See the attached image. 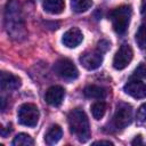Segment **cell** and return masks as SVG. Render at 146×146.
<instances>
[{
    "label": "cell",
    "instance_id": "obj_1",
    "mask_svg": "<svg viewBox=\"0 0 146 146\" xmlns=\"http://www.w3.org/2000/svg\"><path fill=\"white\" fill-rule=\"evenodd\" d=\"M5 27L10 38L19 40L25 35V24L17 0H8L5 9Z\"/></svg>",
    "mask_w": 146,
    "mask_h": 146
},
{
    "label": "cell",
    "instance_id": "obj_2",
    "mask_svg": "<svg viewBox=\"0 0 146 146\" xmlns=\"http://www.w3.org/2000/svg\"><path fill=\"white\" fill-rule=\"evenodd\" d=\"M68 128L72 135L81 143H86L90 138L89 120L82 108H73L67 115Z\"/></svg>",
    "mask_w": 146,
    "mask_h": 146
},
{
    "label": "cell",
    "instance_id": "obj_3",
    "mask_svg": "<svg viewBox=\"0 0 146 146\" xmlns=\"http://www.w3.org/2000/svg\"><path fill=\"white\" fill-rule=\"evenodd\" d=\"M132 15V9L130 6H120L113 9L110 14V19L112 26L117 34H123L128 30L130 18Z\"/></svg>",
    "mask_w": 146,
    "mask_h": 146
},
{
    "label": "cell",
    "instance_id": "obj_4",
    "mask_svg": "<svg viewBox=\"0 0 146 146\" xmlns=\"http://www.w3.org/2000/svg\"><path fill=\"white\" fill-rule=\"evenodd\" d=\"M39 110L34 104L31 103H24L18 107L17 111V117L18 122L25 127H35L39 121Z\"/></svg>",
    "mask_w": 146,
    "mask_h": 146
},
{
    "label": "cell",
    "instance_id": "obj_5",
    "mask_svg": "<svg viewBox=\"0 0 146 146\" xmlns=\"http://www.w3.org/2000/svg\"><path fill=\"white\" fill-rule=\"evenodd\" d=\"M54 71L58 76H60L62 79L68 80V81L75 80L79 76V71L76 66L68 58L58 59L54 65Z\"/></svg>",
    "mask_w": 146,
    "mask_h": 146
},
{
    "label": "cell",
    "instance_id": "obj_6",
    "mask_svg": "<svg viewBox=\"0 0 146 146\" xmlns=\"http://www.w3.org/2000/svg\"><path fill=\"white\" fill-rule=\"evenodd\" d=\"M132 121V107L127 103H120L113 116V124L116 129L127 128Z\"/></svg>",
    "mask_w": 146,
    "mask_h": 146
},
{
    "label": "cell",
    "instance_id": "obj_7",
    "mask_svg": "<svg viewBox=\"0 0 146 146\" xmlns=\"http://www.w3.org/2000/svg\"><path fill=\"white\" fill-rule=\"evenodd\" d=\"M133 51L129 44H122L113 58V67L115 70H124L132 60Z\"/></svg>",
    "mask_w": 146,
    "mask_h": 146
},
{
    "label": "cell",
    "instance_id": "obj_8",
    "mask_svg": "<svg viewBox=\"0 0 146 146\" xmlns=\"http://www.w3.org/2000/svg\"><path fill=\"white\" fill-rule=\"evenodd\" d=\"M123 90L127 95H129L136 99L146 98V83H144L140 80L131 79L130 81H128L124 84Z\"/></svg>",
    "mask_w": 146,
    "mask_h": 146
},
{
    "label": "cell",
    "instance_id": "obj_9",
    "mask_svg": "<svg viewBox=\"0 0 146 146\" xmlns=\"http://www.w3.org/2000/svg\"><path fill=\"white\" fill-rule=\"evenodd\" d=\"M80 63L82 64V66L89 71L96 70L98 68L102 63H103V54L100 51H98L97 49L95 51H88L84 52L81 57H80Z\"/></svg>",
    "mask_w": 146,
    "mask_h": 146
},
{
    "label": "cell",
    "instance_id": "obj_10",
    "mask_svg": "<svg viewBox=\"0 0 146 146\" xmlns=\"http://www.w3.org/2000/svg\"><path fill=\"white\" fill-rule=\"evenodd\" d=\"M65 97V90L60 86H52L48 88L44 94V100L51 106H59Z\"/></svg>",
    "mask_w": 146,
    "mask_h": 146
},
{
    "label": "cell",
    "instance_id": "obj_11",
    "mask_svg": "<svg viewBox=\"0 0 146 146\" xmlns=\"http://www.w3.org/2000/svg\"><path fill=\"white\" fill-rule=\"evenodd\" d=\"M83 40V34L78 27H71L67 30L62 38V42L67 48H75L78 47Z\"/></svg>",
    "mask_w": 146,
    "mask_h": 146
},
{
    "label": "cell",
    "instance_id": "obj_12",
    "mask_svg": "<svg viewBox=\"0 0 146 146\" xmlns=\"http://www.w3.org/2000/svg\"><path fill=\"white\" fill-rule=\"evenodd\" d=\"M0 86L1 89L5 91H13L21 87V79L11 73L1 72L0 75Z\"/></svg>",
    "mask_w": 146,
    "mask_h": 146
},
{
    "label": "cell",
    "instance_id": "obj_13",
    "mask_svg": "<svg viewBox=\"0 0 146 146\" xmlns=\"http://www.w3.org/2000/svg\"><path fill=\"white\" fill-rule=\"evenodd\" d=\"M42 7L44 11L51 15H58L63 13L65 8V1L64 0H43Z\"/></svg>",
    "mask_w": 146,
    "mask_h": 146
},
{
    "label": "cell",
    "instance_id": "obj_14",
    "mask_svg": "<svg viewBox=\"0 0 146 146\" xmlns=\"http://www.w3.org/2000/svg\"><path fill=\"white\" fill-rule=\"evenodd\" d=\"M83 95L87 98H92V99H104L107 96V91L105 88L99 87V86H87L83 89Z\"/></svg>",
    "mask_w": 146,
    "mask_h": 146
},
{
    "label": "cell",
    "instance_id": "obj_15",
    "mask_svg": "<svg viewBox=\"0 0 146 146\" xmlns=\"http://www.w3.org/2000/svg\"><path fill=\"white\" fill-rule=\"evenodd\" d=\"M62 136H63L62 128L59 125H57V124H54L46 132V135H44V141L48 145H54V144H56V143H58L60 140Z\"/></svg>",
    "mask_w": 146,
    "mask_h": 146
},
{
    "label": "cell",
    "instance_id": "obj_16",
    "mask_svg": "<svg viewBox=\"0 0 146 146\" xmlns=\"http://www.w3.org/2000/svg\"><path fill=\"white\" fill-rule=\"evenodd\" d=\"M92 6V0H71V7L75 13H84Z\"/></svg>",
    "mask_w": 146,
    "mask_h": 146
},
{
    "label": "cell",
    "instance_id": "obj_17",
    "mask_svg": "<svg viewBox=\"0 0 146 146\" xmlns=\"http://www.w3.org/2000/svg\"><path fill=\"white\" fill-rule=\"evenodd\" d=\"M106 112V104L104 102H96L91 105V114L95 120H100Z\"/></svg>",
    "mask_w": 146,
    "mask_h": 146
},
{
    "label": "cell",
    "instance_id": "obj_18",
    "mask_svg": "<svg viewBox=\"0 0 146 146\" xmlns=\"http://www.w3.org/2000/svg\"><path fill=\"white\" fill-rule=\"evenodd\" d=\"M11 144H13L14 146H19V145L32 146V145L34 144V140L32 139V137H31L30 135L22 132V133H18V135H16V136L14 137Z\"/></svg>",
    "mask_w": 146,
    "mask_h": 146
},
{
    "label": "cell",
    "instance_id": "obj_19",
    "mask_svg": "<svg viewBox=\"0 0 146 146\" xmlns=\"http://www.w3.org/2000/svg\"><path fill=\"white\" fill-rule=\"evenodd\" d=\"M136 42L139 48H146V23H143L136 32Z\"/></svg>",
    "mask_w": 146,
    "mask_h": 146
},
{
    "label": "cell",
    "instance_id": "obj_20",
    "mask_svg": "<svg viewBox=\"0 0 146 146\" xmlns=\"http://www.w3.org/2000/svg\"><path fill=\"white\" fill-rule=\"evenodd\" d=\"M136 117H137L138 122H140V123H146V103L143 104V105L138 108Z\"/></svg>",
    "mask_w": 146,
    "mask_h": 146
},
{
    "label": "cell",
    "instance_id": "obj_21",
    "mask_svg": "<svg viewBox=\"0 0 146 146\" xmlns=\"http://www.w3.org/2000/svg\"><path fill=\"white\" fill-rule=\"evenodd\" d=\"M135 78H140V79H146V65L140 64L136 70H135Z\"/></svg>",
    "mask_w": 146,
    "mask_h": 146
},
{
    "label": "cell",
    "instance_id": "obj_22",
    "mask_svg": "<svg viewBox=\"0 0 146 146\" xmlns=\"http://www.w3.org/2000/svg\"><path fill=\"white\" fill-rule=\"evenodd\" d=\"M110 46L111 44H110V42L107 40H100L98 42V44H97V50L100 51L102 54H104L110 49Z\"/></svg>",
    "mask_w": 146,
    "mask_h": 146
},
{
    "label": "cell",
    "instance_id": "obj_23",
    "mask_svg": "<svg viewBox=\"0 0 146 146\" xmlns=\"http://www.w3.org/2000/svg\"><path fill=\"white\" fill-rule=\"evenodd\" d=\"M92 145H113V143L110 140H97V141H94Z\"/></svg>",
    "mask_w": 146,
    "mask_h": 146
},
{
    "label": "cell",
    "instance_id": "obj_24",
    "mask_svg": "<svg viewBox=\"0 0 146 146\" xmlns=\"http://www.w3.org/2000/svg\"><path fill=\"white\" fill-rule=\"evenodd\" d=\"M131 144H132V145H136V144H137V145H138V144H143L141 136H137V137H136V138H135V139L131 141Z\"/></svg>",
    "mask_w": 146,
    "mask_h": 146
},
{
    "label": "cell",
    "instance_id": "obj_25",
    "mask_svg": "<svg viewBox=\"0 0 146 146\" xmlns=\"http://www.w3.org/2000/svg\"><path fill=\"white\" fill-rule=\"evenodd\" d=\"M141 11H143L144 14H146V2L143 5V9H141Z\"/></svg>",
    "mask_w": 146,
    "mask_h": 146
}]
</instances>
